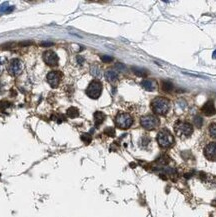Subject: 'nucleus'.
I'll return each instance as SVG.
<instances>
[{
  "instance_id": "f03ea898",
  "label": "nucleus",
  "mask_w": 216,
  "mask_h": 217,
  "mask_svg": "<svg viewBox=\"0 0 216 217\" xmlns=\"http://www.w3.org/2000/svg\"><path fill=\"white\" fill-rule=\"evenodd\" d=\"M157 141L158 144L162 148H168L170 147L174 142V138L167 129H162L159 131L158 135H157Z\"/></svg>"
},
{
  "instance_id": "a211bd4d",
  "label": "nucleus",
  "mask_w": 216,
  "mask_h": 217,
  "mask_svg": "<svg viewBox=\"0 0 216 217\" xmlns=\"http://www.w3.org/2000/svg\"><path fill=\"white\" fill-rule=\"evenodd\" d=\"M133 72L137 75V76H140V77H145L148 72H147L145 69H141V68H136V67H133L132 68Z\"/></svg>"
},
{
  "instance_id": "aec40b11",
  "label": "nucleus",
  "mask_w": 216,
  "mask_h": 217,
  "mask_svg": "<svg viewBox=\"0 0 216 217\" xmlns=\"http://www.w3.org/2000/svg\"><path fill=\"white\" fill-rule=\"evenodd\" d=\"M91 135L90 134H88V133H83L81 135V140L83 141V142H85L86 144H88V143H90L91 142Z\"/></svg>"
},
{
  "instance_id": "0eeeda50",
  "label": "nucleus",
  "mask_w": 216,
  "mask_h": 217,
  "mask_svg": "<svg viewBox=\"0 0 216 217\" xmlns=\"http://www.w3.org/2000/svg\"><path fill=\"white\" fill-rule=\"evenodd\" d=\"M23 70V65L22 62L19 59H13L10 62L8 66V72L12 76H18Z\"/></svg>"
},
{
  "instance_id": "c756f323",
  "label": "nucleus",
  "mask_w": 216,
  "mask_h": 217,
  "mask_svg": "<svg viewBox=\"0 0 216 217\" xmlns=\"http://www.w3.org/2000/svg\"><path fill=\"white\" fill-rule=\"evenodd\" d=\"M77 61L79 62V64H82V63H83V61H84L83 57H81V56H77Z\"/></svg>"
},
{
  "instance_id": "9d476101",
  "label": "nucleus",
  "mask_w": 216,
  "mask_h": 217,
  "mask_svg": "<svg viewBox=\"0 0 216 217\" xmlns=\"http://www.w3.org/2000/svg\"><path fill=\"white\" fill-rule=\"evenodd\" d=\"M204 154L209 160H216V143L215 142L209 143L205 147Z\"/></svg>"
},
{
  "instance_id": "412c9836",
  "label": "nucleus",
  "mask_w": 216,
  "mask_h": 217,
  "mask_svg": "<svg viewBox=\"0 0 216 217\" xmlns=\"http://www.w3.org/2000/svg\"><path fill=\"white\" fill-rule=\"evenodd\" d=\"M209 133H210V135L212 137L216 138V123L212 124V125L209 127Z\"/></svg>"
},
{
  "instance_id": "393cba45",
  "label": "nucleus",
  "mask_w": 216,
  "mask_h": 217,
  "mask_svg": "<svg viewBox=\"0 0 216 217\" xmlns=\"http://www.w3.org/2000/svg\"><path fill=\"white\" fill-rule=\"evenodd\" d=\"M101 58V60L103 61V62H106V63H108V62H111L113 60V57L111 56H108V55H102V56L100 57Z\"/></svg>"
},
{
  "instance_id": "39448f33",
  "label": "nucleus",
  "mask_w": 216,
  "mask_h": 217,
  "mask_svg": "<svg viewBox=\"0 0 216 217\" xmlns=\"http://www.w3.org/2000/svg\"><path fill=\"white\" fill-rule=\"evenodd\" d=\"M175 132L178 134L179 136H182V137H187V136H190L191 133L193 132V127L191 126V124L187 123V122H182V121H179L175 124Z\"/></svg>"
},
{
  "instance_id": "dca6fc26",
  "label": "nucleus",
  "mask_w": 216,
  "mask_h": 217,
  "mask_svg": "<svg viewBox=\"0 0 216 217\" xmlns=\"http://www.w3.org/2000/svg\"><path fill=\"white\" fill-rule=\"evenodd\" d=\"M13 9H14V6H10L8 3H3L0 6V13H10L13 11Z\"/></svg>"
},
{
  "instance_id": "6ab92c4d",
  "label": "nucleus",
  "mask_w": 216,
  "mask_h": 217,
  "mask_svg": "<svg viewBox=\"0 0 216 217\" xmlns=\"http://www.w3.org/2000/svg\"><path fill=\"white\" fill-rule=\"evenodd\" d=\"M90 73L93 75L94 77H99L101 74V71H100V68H99L97 65H92L90 67Z\"/></svg>"
},
{
  "instance_id": "f257e3e1",
  "label": "nucleus",
  "mask_w": 216,
  "mask_h": 217,
  "mask_svg": "<svg viewBox=\"0 0 216 217\" xmlns=\"http://www.w3.org/2000/svg\"><path fill=\"white\" fill-rule=\"evenodd\" d=\"M151 108L154 113L158 115L166 114L169 110V101L166 98L163 97H156L151 102Z\"/></svg>"
},
{
  "instance_id": "20e7f679",
  "label": "nucleus",
  "mask_w": 216,
  "mask_h": 217,
  "mask_svg": "<svg viewBox=\"0 0 216 217\" xmlns=\"http://www.w3.org/2000/svg\"><path fill=\"white\" fill-rule=\"evenodd\" d=\"M102 92V84L100 81L93 80L89 83L86 89V94L92 99H97L101 95Z\"/></svg>"
},
{
  "instance_id": "7c9ffc66",
  "label": "nucleus",
  "mask_w": 216,
  "mask_h": 217,
  "mask_svg": "<svg viewBox=\"0 0 216 217\" xmlns=\"http://www.w3.org/2000/svg\"><path fill=\"white\" fill-rule=\"evenodd\" d=\"M213 58H216V50L214 51V53H213Z\"/></svg>"
},
{
  "instance_id": "f3484780",
  "label": "nucleus",
  "mask_w": 216,
  "mask_h": 217,
  "mask_svg": "<svg viewBox=\"0 0 216 217\" xmlns=\"http://www.w3.org/2000/svg\"><path fill=\"white\" fill-rule=\"evenodd\" d=\"M79 115V110L76 107H70L67 110V116L70 117V118H75Z\"/></svg>"
},
{
  "instance_id": "1a4fd4ad",
  "label": "nucleus",
  "mask_w": 216,
  "mask_h": 217,
  "mask_svg": "<svg viewBox=\"0 0 216 217\" xmlns=\"http://www.w3.org/2000/svg\"><path fill=\"white\" fill-rule=\"evenodd\" d=\"M43 60L49 66H56L58 64L59 58H58L57 54L53 52V51H46V52L43 53Z\"/></svg>"
},
{
  "instance_id": "ddd939ff",
  "label": "nucleus",
  "mask_w": 216,
  "mask_h": 217,
  "mask_svg": "<svg viewBox=\"0 0 216 217\" xmlns=\"http://www.w3.org/2000/svg\"><path fill=\"white\" fill-rule=\"evenodd\" d=\"M105 114L103 112H101V111H96L94 113V122H95V125L96 127H98L100 124H102L104 122V120H105Z\"/></svg>"
},
{
  "instance_id": "2eb2a0df",
  "label": "nucleus",
  "mask_w": 216,
  "mask_h": 217,
  "mask_svg": "<svg viewBox=\"0 0 216 217\" xmlns=\"http://www.w3.org/2000/svg\"><path fill=\"white\" fill-rule=\"evenodd\" d=\"M161 88H162V90H163V91H165V92H170V91L173 89V84L171 83L170 81L164 80V81H162V84H161Z\"/></svg>"
},
{
  "instance_id": "2f4dec72",
  "label": "nucleus",
  "mask_w": 216,
  "mask_h": 217,
  "mask_svg": "<svg viewBox=\"0 0 216 217\" xmlns=\"http://www.w3.org/2000/svg\"><path fill=\"white\" fill-rule=\"evenodd\" d=\"M2 66V61H1V58H0V67Z\"/></svg>"
},
{
  "instance_id": "423d86ee",
  "label": "nucleus",
  "mask_w": 216,
  "mask_h": 217,
  "mask_svg": "<svg viewBox=\"0 0 216 217\" xmlns=\"http://www.w3.org/2000/svg\"><path fill=\"white\" fill-rule=\"evenodd\" d=\"M140 123H141L143 128H145L147 130H152L158 126L159 120L157 117L153 115H147V116L142 117L141 120H140Z\"/></svg>"
},
{
  "instance_id": "cd10ccee",
  "label": "nucleus",
  "mask_w": 216,
  "mask_h": 217,
  "mask_svg": "<svg viewBox=\"0 0 216 217\" xmlns=\"http://www.w3.org/2000/svg\"><path fill=\"white\" fill-rule=\"evenodd\" d=\"M116 67L119 68V70H124V69H125V66H124L123 64H121V63L116 64Z\"/></svg>"
},
{
  "instance_id": "4468645a",
  "label": "nucleus",
  "mask_w": 216,
  "mask_h": 217,
  "mask_svg": "<svg viewBox=\"0 0 216 217\" xmlns=\"http://www.w3.org/2000/svg\"><path fill=\"white\" fill-rule=\"evenodd\" d=\"M105 78L107 79L108 81L113 82L115 80H117L118 78V72L116 70H107L105 72Z\"/></svg>"
},
{
  "instance_id": "b1692460",
  "label": "nucleus",
  "mask_w": 216,
  "mask_h": 217,
  "mask_svg": "<svg viewBox=\"0 0 216 217\" xmlns=\"http://www.w3.org/2000/svg\"><path fill=\"white\" fill-rule=\"evenodd\" d=\"M194 124H195V126H197V127H201L202 125V118L199 116H196L194 118Z\"/></svg>"
},
{
  "instance_id": "4be33fe9",
  "label": "nucleus",
  "mask_w": 216,
  "mask_h": 217,
  "mask_svg": "<svg viewBox=\"0 0 216 217\" xmlns=\"http://www.w3.org/2000/svg\"><path fill=\"white\" fill-rule=\"evenodd\" d=\"M11 106V103L8 102V101H5V100H2V101H0V109H6V108H8Z\"/></svg>"
},
{
  "instance_id": "6e6552de",
  "label": "nucleus",
  "mask_w": 216,
  "mask_h": 217,
  "mask_svg": "<svg viewBox=\"0 0 216 217\" xmlns=\"http://www.w3.org/2000/svg\"><path fill=\"white\" fill-rule=\"evenodd\" d=\"M47 82L51 87H57L62 78V73L59 71H51L47 74Z\"/></svg>"
},
{
  "instance_id": "7ed1b4c3",
  "label": "nucleus",
  "mask_w": 216,
  "mask_h": 217,
  "mask_svg": "<svg viewBox=\"0 0 216 217\" xmlns=\"http://www.w3.org/2000/svg\"><path fill=\"white\" fill-rule=\"evenodd\" d=\"M133 123V118L128 113H119L115 117L116 126L121 129H127Z\"/></svg>"
},
{
  "instance_id": "9b49d317",
  "label": "nucleus",
  "mask_w": 216,
  "mask_h": 217,
  "mask_svg": "<svg viewBox=\"0 0 216 217\" xmlns=\"http://www.w3.org/2000/svg\"><path fill=\"white\" fill-rule=\"evenodd\" d=\"M202 112L204 113L205 115L207 116H210V115H213L214 113L216 112L215 107H214V104H213V101H207L205 104L203 105L202 107Z\"/></svg>"
},
{
  "instance_id": "5701e85b",
  "label": "nucleus",
  "mask_w": 216,
  "mask_h": 217,
  "mask_svg": "<svg viewBox=\"0 0 216 217\" xmlns=\"http://www.w3.org/2000/svg\"><path fill=\"white\" fill-rule=\"evenodd\" d=\"M105 134H107L108 136H114L115 135V130L112 128V127H108V128L105 129L104 131Z\"/></svg>"
},
{
  "instance_id": "a878e982",
  "label": "nucleus",
  "mask_w": 216,
  "mask_h": 217,
  "mask_svg": "<svg viewBox=\"0 0 216 217\" xmlns=\"http://www.w3.org/2000/svg\"><path fill=\"white\" fill-rule=\"evenodd\" d=\"M40 45H41V46H42V47H48V46H52V45H53V42H48V41H47V42H42V43H41V44H40Z\"/></svg>"
},
{
  "instance_id": "c85d7f7f",
  "label": "nucleus",
  "mask_w": 216,
  "mask_h": 217,
  "mask_svg": "<svg viewBox=\"0 0 216 217\" xmlns=\"http://www.w3.org/2000/svg\"><path fill=\"white\" fill-rule=\"evenodd\" d=\"M178 104H179V105H180L181 107H182L183 109L186 108V103H185L184 101H182V100H180L179 102H178Z\"/></svg>"
},
{
  "instance_id": "bb28decb",
  "label": "nucleus",
  "mask_w": 216,
  "mask_h": 217,
  "mask_svg": "<svg viewBox=\"0 0 216 217\" xmlns=\"http://www.w3.org/2000/svg\"><path fill=\"white\" fill-rule=\"evenodd\" d=\"M30 44H32V41H24V42H21V43H20V45H22V46H26V45H30Z\"/></svg>"
},
{
  "instance_id": "f8f14e48",
  "label": "nucleus",
  "mask_w": 216,
  "mask_h": 217,
  "mask_svg": "<svg viewBox=\"0 0 216 217\" xmlns=\"http://www.w3.org/2000/svg\"><path fill=\"white\" fill-rule=\"evenodd\" d=\"M142 87L147 91H153L156 88V83L155 81L151 80V79H144L141 82Z\"/></svg>"
}]
</instances>
